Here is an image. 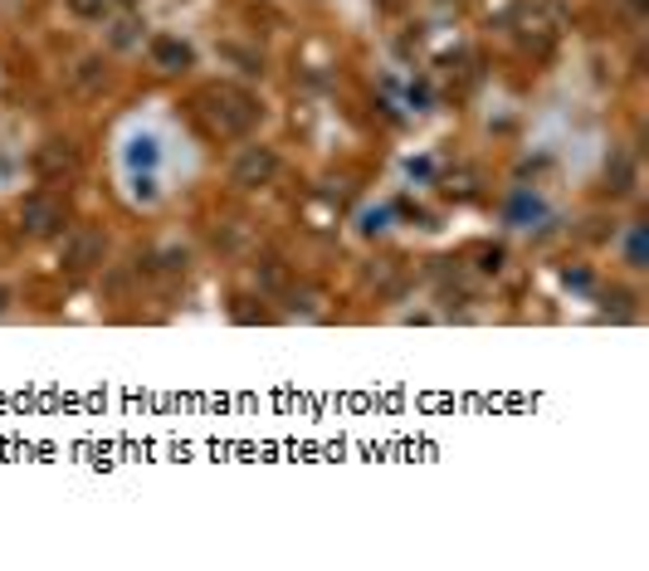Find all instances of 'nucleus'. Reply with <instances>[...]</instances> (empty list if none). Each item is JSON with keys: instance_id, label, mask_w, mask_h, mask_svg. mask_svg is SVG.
I'll use <instances>...</instances> for the list:
<instances>
[{"instance_id": "f257e3e1", "label": "nucleus", "mask_w": 649, "mask_h": 571, "mask_svg": "<svg viewBox=\"0 0 649 571\" xmlns=\"http://www.w3.org/2000/svg\"><path fill=\"white\" fill-rule=\"evenodd\" d=\"M103 171L122 211L166 215L205 176V147L166 98H142L113 118L103 138Z\"/></svg>"}]
</instances>
